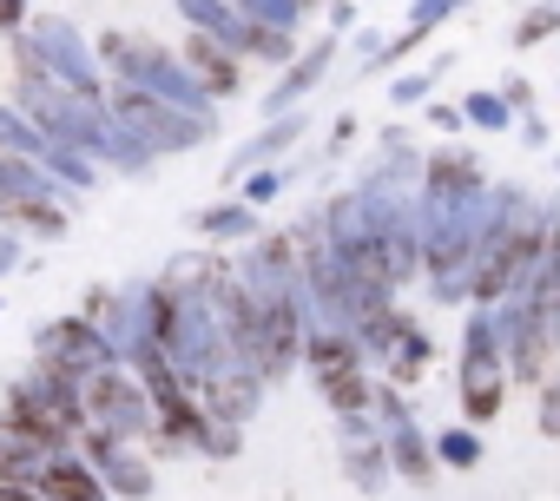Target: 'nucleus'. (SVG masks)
Masks as SVG:
<instances>
[{"label":"nucleus","mask_w":560,"mask_h":501,"mask_svg":"<svg viewBox=\"0 0 560 501\" xmlns=\"http://www.w3.org/2000/svg\"><path fill=\"white\" fill-rule=\"evenodd\" d=\"M455 389H462V416H468L475 429L494 422L501 403H508V350L494 343V317H488V311L468 324V357L455 363Z\"/></svg>","instance_id":"obj_1"},{"label":"nucleus","mask_w":560,"mask_h":501,"mask_svg":"<svg viewBox=\"0 0 560 501\" xmlns=\"http://www.w3.org/2000/svg\"><path fill=\"white\" fill-rule=\"evenodd\" d=\"M40 363H54V370H67V376H86V370L119 363V350H113V337H106L93 317H60V324L40 330Z\"/></svg>","instance_id":"obj_2"},{"label":"nucleus","mask_w":560,"mask_h":501,"mask_svg":"<svg viewBox=\"0 0 560 501\" xmlns=\"http://www.w3.org/2000/svg\"><path fill=\"white\" fill-rule=\"evenodd\" d=\"M185 73H191V93H211V100H237V47L218 40V34H185Z\"/></svg>","instance_id":"obj_3"},{"label":"nucleus","mask_w":560,"mask_h":501,"mask_svg":"<svg viewBox=\"0 0 560 501\" xmlns=\"http://www.w3.org/2000/svg\"><path fill=\"white\" fill-rule=\"evenodd\" d=\"M34 488H40V501H113L106 475L86 468L80 455H47L40 475H34Z\"/></svg>","instance_id":"obj_4"},{"label":"nucleus","mask_w":560,"mask_h":501,"mask_svg":"<svg viewBox=\"0 0 560 501\" xmlns=\"http://www.w3.org/2000/svg\"><path fill=\"white\" fill-rule=\"evenodd\" d=\"M389 468H396L402 481H416V488H422V481H435V448L422 442V429H416L409 416L389 429Z\"/></svg>","instance_id":"obj_5"},{"label":"nucleus","mask_w":560,"mask_h":501,"mask_svg":"<svg viewBox=\"0 0 560 501\" xmlns=\"http://www.w3.org/2000/svg\"><path fill=\"white\" fill-rule=\"evenodd\" d=\"M435 462H448V468H475V462H481V435H475V429H448V435H435Z\"/></svg>","instance_id":"obj_6"},{"label":"nucleus","mask_w":560,"mask_h":501,"mask_svg":"<svg viewBox=\"0 0 560 501\" xmlns=\"http://www.w3.org/2000/svg\"><path fill=\"white\" fill-rule=\"evenodd\" d=\"M547 34H560V0H540V8L514 27V47H540Z\"/></svg>","instance_id":"obj_7"},{"label":"nucleus","mask_w":560,"mask_h":501,"mask_svg":"<svg viewBox=\"0 0 560 501\" xmlns=\"http://www.w3.org/2000/svg\"><path fill=\"white\" fill-rule=\"evenodd\" d=\"M330 54H337V47H330V40H317V47H311V60L284 73V86H277V100H298V93H304V86H311V80H317L324 67H330Z\"/></svg>","instance_id":"obj_8"},{"label":"nucleus","mask_w":560,"mask_h":501,"mask_svg":"<svg viewBox=\"0 0 560 501\" xmlns=\"http://www.w3.org/2000/svg\"><path fill=\"white\" fill-rule=\"evenodd\" d=\"M508 113H514L508 100H468V119L475 126H508Z\"/></svg>","instance_id":"obj_9"},{"label":"nucleus","mask_w":560,"mask_h":501,"mask_svg":"<svg viewBox=\"0 0 560 501\" xmlns=\"http://www.w3.org/2000/svg\"><path fill=\"white\" fill-rule=\"evenodd\" d=\"M540 435H560V383L540 389Z\"/></svg>","instance_id":"obj_10"},{"label":"nucleus","mask_w":560,"mask_h":501,"mask_svg":"<svg viewBox=\"0 0 560 501\" xmlns=\"http://www.w3.org/2000/svg\"><path fill=\"white\" fill-rule=\"evenodd\" d=\"M27 21V0H0V34H14Z\"/></svg>","instance_id":"obj_11"}]
</instances>
